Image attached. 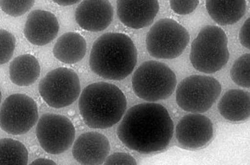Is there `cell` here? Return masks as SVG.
Wrapping results in <instances>:
<instances>
[{
	"label": "cell",
	"mask_w": 250,
	"mask_h": 165,
	"mask_svg": "<svg viewBox=\"0 0 250 165\" xmlns=\"http://www.w3.org/2000/svg\"><path fill=\"white\" fill-rule=\"evenodd\" d=\"M113 8L109 0H83L75 11V20L80 27L89 32H102L113 19Z\"/></svg>",
	"instance_id": "7c38bea8"
},
{
	"label": "cell",
	"mask_w": 250,
	"mask_h": 165,
	"mask_svg": "<svg viewBox=\"0 0 250 165\" xmlns=\"http://www.w3.org/2000/svg\"><path fill=\"white\" fill-rule=\"evenodd\" d=\"M38 119L37 104L27 95L9 96L0 108V128L10 135H20L28 132L37 124Z\"/></svg>",
	"instance_id": "9c48e42d"
},
{
	"label": "cell",
	"mask_w": 250,
	"mask_h": 165,
	"mask_svg": "<svg viewBox=\"0 0 250 165\" xmlns=\"http://www.w3.org/2000/svg\"><path fill=\"white\" fill-rule=\"evenodd\" d=\"M176 82L175 73L166 64L157 61L144 62L132 77L136 95L150 102L168 99L175 91Z\"/></svg>",
	"instance_id": "5b68a950"
},
{
	"label": "cell",
	"mask_w": 250,
	"mask_h": 165,
	"mask_svg": "<svg viewBox=\"0 0 250 165\" xmlns=\"http://www.w3.org/2000/svg\"><path fill=\"white\" fill-rule=\"evenodd\" d=\"M35 0H0V7L11 17H21L34 5Z\"/></svg>",
	"instance_id": "7402d4cb"
},
{
	"label": "cell",
	"mask_w": 250,
	"mask_h": 165,
	"mask_svg": "<svg viewBox=\"0 0 250 165\" xmlns=\"http://www.w3.org/2000/svg\"><path fill=\"white\" fill-rule=\"evenodd\" d=\"M1 90H0V103H1Z\"/></svg>",
	"instance_id": "f1b7e54d"
},
{
	"label": "cell",
	"mask_w": 250,
	"mask_h": 165,
	"mask_svg": "<svg viewBox=\"0 0 250 165\" xmlns=\"http://www.w3.org/2000/svg\"><path fill=\"white\" fill-rule=\"evenodd\" d=\"M208 13L216 23L231 25L244 16L247 11L246 0H206Z\"/></svg>",
	"instance_id": "e0dca14e"
},
{
	"label": "cell",
	"mask_w": 250,
	"mask_h": 165,
	"mask_svg": "<svg viewBox=\"0 0 250 165\" xmlns=\"http://www.w3.org/2000/svg\"><path fill=\"white\" fill-rule=\"evenodd\" d=\"M16 46L14 35L5 30H0V65L12 59Z\"/></svg>",
	"instance_id": "603a6c76"
},
{
	"label": "cell",
	"mask_w": 250,
	"mask_h": 165,
	"mask_svg": "<svg viewBox=\"0 0 250 165\" xmlns=\"http://www.w3.org/2000/svg\"><path fill=\"white\" fill-rule=\"evenodd\" d=\"M213 124L200 113H191L183 117L176 127V140L181 146L195 149L207 145L213 137Z\"/></svg>",
	"instance_id": "8fae6325"
},
{
	"label": "cell",
	"mask_w": 250,
	"mask_h": 165,
	"mask_svg": "<svg viewBox=\"0 0 250 165\" xmlns=\"http://www.w3.org/2000/svg\"><path fill=\"white\" fill-rule=\"evenodd\" d=\"M200 3V0H169V6L176 14L187 15L195 11Z\"/></svg>",
	"instance_id": "cb8c5ba5"
},
{
	"label": "cell",
	"mask_w": 250,
	"mask_h": 165,
	"mask_svg": "<svg viewBox=\"0 0 250 165\" xmlns=\"http://www.w3.org/2000/svg\"><path fill=\"white\" fill-rule=\"evenodd\" d=\"M87 45L85 39L75 32L64 33L60 37L53 47L55 57L66 64L78 63L86 55Z\"/></svg>",
	"instance_id": "ac0fdd59"
},
{
	"label": "cell",
	"mask_w": 250,
	"mask_h": 165,
	"mask_svg": "<svg viewBox=\"0 0 250 165\" xmlns=\"http://www.w3.org/2000/svg\"><path fill=\"white\" fill-rule=\"evenodd\" d=\"M174 125L168 111L154 103L129 108L117 129L120 141L133 151L150 154L164 150L173 137Z\"/></svg>",
	"instance_id": "6da1fadb"
},
{
	"label": "cell",
	"mask_w": 250,
	"mask_h": 165,
	"mask_svg": "<svg viewBox=\"0 0 250 165\" xmlns=\"http://www.w3.org/2000/svg\"><path fill=\"white\" fill-rule=\"evenodd\" d=\"M41 68L34 56L23 55L15 58L9 68L11 81L20 86H27L39 79Z\"/></svg>",
	"instance_id": "d6986e66"
},
{
	"label": "cell",
	"mask_w": 250,
	"mask_h": 165,
	"mask_svg": "<svg viewBox=\"0 0 250 165\" xmlns=\"http://www.w3.org/2000/svg\"><path fill=\"white\" fill-rule=\"evenodd\" d=\"M137 48L126 35L107 33L93 43L91 70L104 79L122 80L133 72L137 63Z\"/></svg>",
	"instance_id": "7a4b0ae2"
},
{
	"label": "cell",
	"mask_w": 250,
	"mask_h": 165,
	"mask_svg": "<svg viewBox=\"0 0 250 165\" xmlns=\"http://www.w3.org/2000/svg\"><path fill=\"white\" fill-rule=\"evenodd\" d=\"M189 40L188 31L175 20L161 19L147 34L146 49L156 59H175L184 53Z\"/></svg>",
	"instance_id": "8992f818"
},
{
	"label": "cell",
	"mask_w": 250,
	"mask_h": 165,
	"mask_svg": "<svg viewBox=\"0 0 250 165\" xmlns=\"http://www.w3.org/2000/svg\"><path fill=\"white\" fill-rule=\"evenodd\" d=\"M110 150L108 138L103 134L91 131L82 134L73 144V157L79 164L100 165L104 164Z\"/></svg>",
	"instance_id": "5bb4252c"
},
{
	"label": "cell",
	"mask_w": 250,
	"mask_h": 165,
	"mask_svg": "<svg viewBox=\"0 0 250 165\" xmlns=\"http://www.w3.org/2000/svg\"><path fill=\"white\" fill-rule=\"evenodd\" d=\"M218 109L220 115L229 121H246L250 115V93L239 89L228 91L219 102Z\"/></svg>",
	"instance_id": "2e32d148"
},
{
	"label": "cell",
	"mask_w": 250,
	"mask_h": 165,
	"mask_svg": "<svg viewBox=\"0 0 250 165\" xmlns=\"http://www.w3.org/2000/svg\"><path fill=\"white\" fill-rule=\"evenodd\" d=\"M250 20H246L239 33L241 44L247 49H250Z\"/></svg>",
	"instance_id": "484cf974"
},
{
	"label": "cell",
	"mask_w": 250,
	"mask_h": 165,
	"mask_svg": "<svg viewBox=\"0 0 250 165\" xmlns=\"http://www.w3.org/2000/svg\"><path fill=\"white\" fill-rule=\"evenodd\" d=\"M222 92V85L215 78L204 75H192L178 84L176 100L183 110L191 113L206 112Z\"/></svg>",
	"instance_id": "52a82bcc"
},
{
	"label": "cell",
	"mask_w": 250,
	"mask_h": 165,
	"mask_svg": "<svg viewBox=\"0 0 250 165\" xmlns=\"http://www.w3.org/2000/svg\"><path fill=\"white\" fill-rule=\"evenodd\" d=\"M60 24L57 17L48 11L36 10L28 15L24 28V35L30 43L44 46L57 37Z\"/></svg>",
	"instance_id": "9a60e30c"
},
{
	"label": "cell",
	"mask_w": 250,
	"mask_h": 165,
	"mask_svg": "<svg viewBox=\"0 0 250 165\" xmlns=\"http://www.w3.org/2000/svg\"><path fill=\"white\" fill-rule=\"evenodd\" d=\"M78 106L87 126L106 129L121 120L126 110L127 102L118 87L108 82H98L84 89Z\"/></svg>",
	"instance_id": "3957f363"
},
{
	"label": "cell",
	"mask_w": 250,
	"mask_h": 165,
	"mask_svg": "<svg viewBox=\"0 0 250 165\" xmlns=\"http://www.w3.org/2000/svg\"><path fill=\"white\" fill-rule=\"evenodd\" d=\"M229 58L226 33L217 26H205L191 44L189 59L200 72H217L226 66Z\"/></svg>",
	"instance_id": "277c9868"
},
{
	"label": "cell",
	"mask_w": 250,
	"mask_h": 165,
	"mask_svg": "<svg viewBox=\"0 0 250 165\" xmlns=\"http://www.w3.org/2000/svg\"><path fill=\"white\" fill-rule=\"evenodd\" d=\"M31 165H56L52 160L46 159V158H39L31 163Z\"/></svg>",
	"instance_id": "83f0119b"
},
{
	"label": "cell",
	"mask_w": 250,
	"mask_h": 165,
	"mask_svg": "<svg viewBox=\"0 0 250 165\" xmlns=\"http://www.w3.org/2000/svg\"><path fill=\"white\" fill-rule=\"evenodd\" d=\"M117 7L120 21L136 30L150 25L160 9L158 0H117Z\"/></svg>",
	"instance_id": "4fadbf2b"
},
{
	"label": "cell",
	"mask_w": 250,
	"mask_h": 165,
	"mask_svg": "<svg viewBox=\"0 0 250 165\" xmlns=\"http://www.w3.org/2000/svg\"><path fill=\"white\" fill-rule=\"evenodd\" d=\"M55 3L59 4L60 6H70L78 3L81 0H53Z\"/></svg>",
	"instance_id": "4316f807"
},
{
	"label": "cell",
	"mask_w": 250,
	"mask_h": 165,
	"mask_svg": "<svg viewBox=\"0 0 250 165\" xmlns=\"http://www.w3.org/2000/svg\"><path fill=\"white\" fill-rule=\"evenodd\" d=\"M39 89L42 99L54 108L70 106L77 100L81 92L77 73L64 67L47 73L40 82Z\"/></svg>",
	"instance_id": "ba28073f"
},
{
	"label": "cell",
	"mask_w": 250,
	"mask_h": 165,
	"mask_svg": "<svg viewBox=\"0 0 250 165\" xmlns=\"http://www.w3.org/2000/svg\"><path fill=\"white\" fill-rule=\"evenodd\" d=\"M36 135L46 152L59 155L72 145L75 128L72 122L64 116L46 113L38 122Z\"/></svg>",
	"instance_id": "30bf717a"
},
{
	"label": "cell",
	"mask_w": 250,
	"mask_h": 165,
	"mask_svg": "<svg viewBox=\"0 0 250 165\" xmlns=\"http://www.w3.org/2000/svg\"><path fill=\"white\" fill-rule=\"evenodd\" d=\"M104 165H137L135 158L126 153H115L107 157Z\"/></svg>",
	"instance_id": "d4e9b609"
},
{
	"label": "cell",
	"mask_w": 250,
	"mask_h": 165,
	"mask_svg": "<svg viewBox=\"0 0 250 165\" xmlns=\"http://www.w3.org/2000/svg\"><path fill=\"white\" fill-rule=\"evenodd\" d=\"M250 66L249 53L242 55L234 62L231 70V78L237 85L250 88Z\"/></svg>",
	"instance_id": "44dd1931"
},
{
	"label": "cell",
	"mask_w": 250,
	"mask_h": 165,
	"mask_svg": "<svg viewBox=\"0 0 250 165\" xmlns=\"http://www.w3.org/2000/svg\"><path fill=\"white\" fill-rule=\"evenodd\" d=\"M27 149L21 142L12 138L0 140V165L28 164Z\"/></svg>",
	"instance_id": "ffe728a7"
}]
</instances>
